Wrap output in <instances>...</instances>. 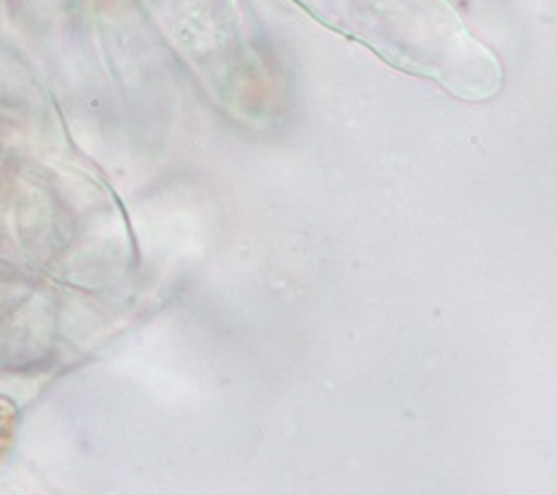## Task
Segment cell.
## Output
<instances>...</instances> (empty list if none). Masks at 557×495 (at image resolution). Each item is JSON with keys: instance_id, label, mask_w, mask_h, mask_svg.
Here are the masks:
<instances>
[{"instance_id": "6da1fadb", "label": "cell", "mask_w": 557, "mask_h": 495, "mask_svg": "<svg viewBox=\"0 0 557 495\" xmlns=\"http://www.w3.org/2000/svg\"><path fill=\"white\" fill-rule=\"evenodd\" d=\"M14 426H16L14 411L8 407L5 401H0V456H3L5 446H8V444H10V440H12Z\"/></svg>"}]
</instances>
